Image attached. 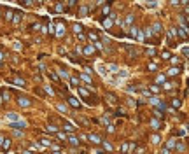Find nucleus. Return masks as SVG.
<instances>
[{"mask_svg":"<svg viewBox=\"0 0 189 154\" xmlns=\"http://www.w3.org/2000/svg\"><path fill=\"white\" fill-rule=\"evenodd\" d=\"M54 35H56V37H63V35H65V23H63L61 19L58 21V28H56Z\"/></svg>","mask_w":189,"mask_h":154,"instance_id":"nucleus-1","label":"nucleus"},{"mask_svg":"<svg viewBox=\"0 0 189 154\" xmlns=\"http://www.w3.org/2000/svg\"><path fill=\"white\" fill-rule=\"evenodd\" d=\"M88 140H89V142H93V144H102V142H103V140H102V138L98 137L96 133H89V135H88Z\"/></svg>","mask_w":189,"mask_h":154,"instance_id":"nucleus-2","label":"nucleus"},{"mask_svg":"<svg viewBox=\"0 0 189 154\" xmlns=\"http://www.w3.org/2000/svg\"><path fill=\"white\" fill-rule=\"evenodd\" d=\"M177 33H179V37L180 39H184V40H187L189 39V33H187V28H179V30H177Z\"/></svg>","mask_w":189,"mask_h":154,"instance_id":"nucleus-3","label":"nucleus"},{"mask_svg":"<svg viewBox=\"0 0 189 154\" xmlns=\"http://www.w3.org/2000/svg\"><path fill=\"white\" fill-rule=\"evenodd\" d=\"M18 103H19L21 107H30V105H32V102H30L26 96H19V98H18Z\"/></svg>","mask_w":189,"mask_h":154,"instance_id":"nucleus-4","label":"nucleus"},{"mask_svg":"<svg viewBox=\"0 0 189 154\" xmlns=\"http://www.w3.org/2000/svg\"><path fill=\"white\" fill-rule=\"evenodd\" d=\"M79 77H81V81H84V82H86L89 88H93V81H91V77H89L88 74H81Z\"/></svg>","mask_w":189,"mask_h":154,"instance_id":"nucleus-5","label":"nucleus"},{"mask_svg":"<svg viewBox=\"0 0 189 154\" xmlns=\"http://www.w3.org/2000/svg\"><path fill=\"white\" fill-rule=\"evenodd\" d=\"M11 128H14V130H21V128H26V123H25V121H18V123H11Z\"/></svg>","mask_w":189,"mask_h":154,"instance_id":"nucleus-6","label":"nucleus"},{"mask_svg":"<svg viewBox=\"0 0 189 154\" xmlns=\"http://www.w3.org/2000/svg\"><path fill=\"white\" fill-rule=\"evenodd\" d=\"M5 117H7V119H9L11 123H18V121H19V116H18L16 112H9Z\"/></svg>","mask_w":189,"mask_h":154,"instance_id":"nucleus-7","label":"nucleus"},{"mask_svg":"<svg viewBox=\"0 0 189 154\" xmlns=\"http://www.w3.org/2000/svg\"><path fill=\"white\" fill-rule=\"evenodd\" d=\"M68 103H70L72 107H75V109H79V107H81V102L75 98V96H68Z\"/></svg>","mask_w":189,"mask_h":154,"instance_id":"nucleus-8","label":"nucleus"},{"mask_svg":"<svg viewBox=\"0 0 189 154\" xmlns=\"http://www.w3.org/2000/svg\"><path fill=\"white\" fill-rule=\"evenodd\" d=\"M11 82H14V84H18V86H21V88H25V86H26V82H25V79H19V77H14V79H11Z\"/></svg>","mask_w":189,"mask_h":154,"instance_id":"nucleus-9","label":"nucleus"},{"mask_svg":"<svg viewBox=\"0 0 189 154\" xmlns=\"http://www.w3.org/2000/svg\"><path fill=\"white\" fill-rule=\"evenodd\" d=\"M166 74L172 75V77H173V75H179V74H180V68H179V67H172V68H168V72H166Z\"/></svg>","mask_w":189,"mask_h":154,"instance_id":"nucleus-10","label":"nucleus"},{"mask_svg":"<svg viewBox=\"0 0 189 154\" xmlns=\"http://www.w3.org/2000/svg\"><path fill=\"white\" fill-rule=\"evenodd\" d=\"M21 16H23V14H21L19 11H16V12H14V18H12V23H19V21H21Z\"/></svg>","mask_w":189,"mask_h":154,"instance_id":"nucleus-11","label":"nucleus"},{"mask_svg":"<svg viewBox=\"0 0 189 154\" xmlns=\"http://www.w3.org/2000/svg\"><path fill=\"white\" fill-rule=\"evenodd\" d=\"M68 144H70V145H77V144H79V138L74 137V135H70V137H68Z\"/></svg>","mask_w":189,"mask_h":154,"instance_id":"nucleus-12","label":"nucleus"},{"mask_svg":"<svg viewBox=\"0 0 189 154\" xmlns=\"http://www.w3.org/2000/svg\"><path fill=\"white\" fill-rule=\"evenodd\" d=\"M2 149H4V151H9V149H11V140H9V138H5V140H4Z\"/></svg>","mask_w":189,"mask_h":154,"instance_id":"nucleus-13","label":"nucleus"},{"mask_svg":"<svg viewBox=\"0 0 189 154\" xmlns=\"http://www.w3.org/2000/svg\"><path fill=\"white\" fill-rule=\"evenodd\" d=\"M79 95H81V96H84V98H88V96H89V91H88V89H84V88H81V86H79Z\"/></svg>","mask_w":189,"mask_h":154,"instance_id":"nucleus-14","label":"nucleus"},{"mask_svg":"<svg viewBox=\"0 0 189 154\" xmlns=\"http://www.w3.org/2000/svg\"><path fill=\"white\" fill-rule=\"evenodd\" d=\"M72 28H74V32L77 33V35H79V33H82V26H81L79 23H74V26H72Z\"/></svg>","mask_w":189,"mask_h":154,"instance_id":"nucleus-15","label":"nucleus"},{"mask_svg":"<svg viewBox=\"0 0 189 154\" xmlns=\"http://www.w3.org/2000/svg\"><path fill=\"white\" fill-rule=\"evenodd\" d=\"M172 105H173V109H179L180 105H182V102H180L179 98H173V100H172Z\"/></svg>","mask_w":189,"mask_h":154,"instance_id":"nucleus-16","label":"nucleus"},{"mask_svg":"<svg viewBox=\"0 0 189 154\" xmlns=\"http://www.w3.org/2000/svg\"><path fill=\"white\" fill-rule=\"evenodd\" d=\"M151 126H152L154 130H159V126H161V123L158 121V119H152V121H151Z\"/></svg>","mask_w":189,"mask_h":154,"instance_id":"nucleus-17","label":"nucleus"},{"mask_svg":"<svg viewBox=\"0 0 189 154\" xmlns=\"http://www.w3.org/2000/svg\"><path fill=\"white\" fill-rule=\"evenodd\" d=\"M84 53H86V54H93V53H95V46H86V47H84Z\"/></svg>","mask_w":189,"mask_h":154,"instance_id":"nucleus-18","label":"nucleus"},{"mask_svg":"<svg viewBox=\"0 0 189 154\" xmlns=\"http://www.w3.org/2000/svg\"><path fill=\"white\" fill-rule=\"evenodd\" d=\"M151 142H152V144H159L161 142V137L159 135H152V137H151Z\"/></svg>","mask_w":189,"mask_h":154,"instance_id":"nucleus-19","label":"nucleus"},{"mask_svg":"<svg viewBox=\"0 0 189 154\" xmlns=\"http://www.w3.org/2000/svg\"><path fill=\"white\" fill-rule=\"evenodd\" d=\"M39 142H40V144L44 145V147H47V145H49V147H51V145H53V144H51V140H47V138H40Z\"/></svg>","mask_w":189,"mask_h":154,"instance_id":"nucleus-20","label":"nucleus"},{"mask_svg":"<svg viewBox=\"0 0 189 154\" xmlns=\"http://www.w3.org/2000/svg\"><path fill=\"white\" fill-rule=\"evenodd\" d=\"M54 11H56V12H63V11H65V5H63V4H56V5H54Z\"/></svg>","mask_w":189,"mask_h":154,"instance_id":"nucleus-21","label":"nucleus"},{"mask_svg":"<svg viewBox=\"0 0 189 154\" xmlns=\"http://www.w3.org/2000/svg\"><path fill=\"white\" fill-rule=\"evenodd\" d=\"M5 18H7V21H12V18H14V11L9 9V11L5 12Z\"/></svg>","mask_w":189,"mask_h":154,"instance_id":"nucleus-22","label":"nucleus"},{"mask_svg":"<svg viewBox=\"0 0 189 154\" xmlns=\"http://www.w3.org/2000/svg\"><path fill=\"white\" fill-rule=\"evenodd\" d=\"M103 26H105V28H110V26H112V19H110V18H105V19H103Z\"/></svg>","mask_w":189,"mask_h":154,"instance_id":"nucleus-23","label":"nucleus"},{"mask_svg":"<svg viewBox=\"0 0 189 154\" xmlns=\"http://www.w3.org/2000/svg\"><path fill=\"white\" fill-rule=\"evenodd\" d=\"M63 128H65V131H74L75 128H74V124H70V123H65L63 124Z\"/></svg>","mask_w":189,"mask_h":154,"instance_id":"nucleus-24","label":"nucleus"},{"mask_svg":"<svg viewBox=\"0 0 189 154\" xmlns=\"http://www.w3.org/2000/svg\"><path fill=\"white\" fill-rule=\"evenodd\" d=\"M86 14H88V7H86V5H82L81 9H79V16H86Z\"/></svg>","mask_w":189,"mask_h":154,"instance_id":"nucleus-25","label":"nucleus"},{"mask_svg":"<svg viewBox=\"0 0 189 154\" xmlns=\"http://www.w3.org/2000/svg\"><path fill=\"white\" fill-rule=\"evenodd\" d=\"M131 23H133V14H128L124 19V25H131Z\"/></svg>","mask_w":189,"mask_h":154,"instance_id":"nucleus-26","label":"nucleus"},{"mask_svg":"<svg viewBox=\"0 0 189 154\" xmlns=\"http://www.w3.org/2000/svg\"><path fill=\"white\" fill-rule=\"evenodd\" d=\"M175 145H177V144H175V140H168V142H166V149H170V151H172L173 147H175Z\"/></svg>","mask_w":189,"mask_h":154,"instance_id":"nucleus-27","label":"nucleus"},{"mask_svg":"<svg viewBox=\"0 0 189 154\" xmlns=\"http://www.w3.org/2000/svg\"><path fill=\"white\" fill-rule=\"evenodd\" d=\"M46 130L49 131V133H58V128H56V126H53V124H49V126H47Z\"/></svg>","mask_w":189,"mask_h":154,"instance_id":"nucleus-28","label":"nucleus"},{"mask_svg":"<svg viewBox=\"0 0 189 154\" xmlns=\"http://www.w3.org/2000/svg\"><path fill=\"white\" fill-rule=\"evenodd\" d=\"M89 39L91 40H95V44L98 42V33H95V32H89Z\"/></svg>","mask_w":189,"mask_h":154,"instance_id":"nucleus-29","label":"nucleus"},{"mask_svg":"<svg viewBox=\"0 0 189 154\" xmlns=\"http://www.w3.org/2000/svg\"><path fill=\"white\" fill-rule=\"evenodd\" d=\"M152 32H154V33H159V32H161V25H159V23H156V25L152 26Z\"/></svg>","mask_w":189,"mask_h":154,"instance_id":"nucleus-30","label":"nucleus"},{"mask_svg":"<svg viewBox=\"0 0 189 154\" xmlns=\"http://www.w3.org/2000/svg\"><path fill=\"white\" fill-rule=\"evenodd\" d=\"M47 32H49V33H54V32H56V28H54V25H53V23L47 25Z\"/></svg>","mask_w":189,"mask_h":154,"instance_id":"nucleus-31","label":"nucleus"},{"mask_svg":"<svg viewBox=\"0 0 189 154\" xmlns=\"http://www.w3.org/2000/svg\"><path fill=\"white\" fill-rule=\"evenodd\" d=\"M173 86H175L173 82H165V84H163V89H172Z\"/></svg>","mask_w":189,"mask_h":154,"instance_id":"nucleus-32","label":"nucleus"},{"mask_svg":"<svg viewBox=\"0 0 189 154\" xmlns=\"http://www.w3.org/2000/svg\"><path fill=\"white\" fill-rule=\"evenodd\" d=\"M58 138L60 140H68V137H67L65 133H61V131H58Z\"/></svg>","mask_w":189,"mask_h":154,"instance_id":"nucleus-33","label":"nucleus"},{"mask_svg":"<svg viewBox=\"0 0 189 154\" xmlns=\"http://www.w3.org/2000/svg\"><path fill=\"white\" fill-rule=\"evenodd\" d=\"M109 11H110V5H107V4H105V5L102 7V12H103V14H109Z\"/></svg>","mask_w":189,"mask_h":154,"instance_id":"nucleus-34","label":"nucleus"},{"mask_svg":"<svg viewBox=\"0 0 189 154\" xmlns=\"http://www.w3.org/2000/svg\"><path fill=\"white\" fill-rule=\"evenodd\" d=\"M32 151H40L42 149V145H39V144H32V147H30Z\"/></svg>","mask_w":189,"mask_h":154,"instance_id":"nucleus-35","label":"nucleus"},{"mask_svg":"<svg viewBox=\"0 0 189 154\" xmlns=\"http://www.w3.org/2000/svg\"><path fill=\"white\" fill-rule=\"evenodd\" d=\"M102 144H103V147H105V151H109V152L112 151V145H110L109 142H102Z\"/></svg>","mask_w":189,"mask_h":154,"instance_id":"nucleus-36","label":"nucleus"},{"mask_svg":"<svg viewBox=\"0 0 189 154\" xmlns=\"http://www.w3.org/2000/svg\"><path fill=\"white\" fill-rule=\"evenodd\" d=\"M151 91H152V93H159L161 88H159V86H151Z\"/></svg>","mask_w":189,"mask_h":154,"instance_id":"nucleus-37","label":"nucleus"},{"mask_svg":"<svg viewBox=\"0 0 189 154\" xmlns=\"http://www.w3.org/2000/svg\"><path fill=\"white\" fill-rule=\"evenodd\" d=\"M60 75H61V77H65V79H70L68 72H65V70H60Z\"/></svg>","mask_w":189,"mask_h":154,"instance_id":"nucleus-38","label":"nucleus"},{"mask_svg":"<svg viewBox=\"0 0 189 154\" xmlns=\"http://www.w3.org/2000/svg\"><path fill=\"white\" fill-rule=\"evenodd\" d=\"M70 82H72V86H77L79 84V79L77 77H70Z\"/></svg>","mask_w":189,"mask_h":154,"instance_id":"nucleus-39","label":"nucleus"},{"mask_svg":"<svg viewBox=\"0 0 189 154\" xmlns=\"http://www.w3.org/2000/svg\"><path fill=\"white\" fill-rule=\"evenodd\" d=\"M44 89H46V93H47V95H54V91H53V88H49V86H44Z\"/></svg>","mask_w":189,"mask_h":154,"instance_id":"nucleus-40","label":"nucleus"},{"mask_svg":"<svg viewBox=\"0 0 189 154\" xmlns=\"http://www.w3.org/2000/svg\"><path fill=\"white\" fill-rule=\"evenodd\" d=\"M77 121H79L81 124H84V126H88V124H89V123H88V119H84V117H79Z\"/></svg>","mask_w":189,"mask_h":154,"instance_id":"nucleus-41","label":"nucleus"},{"mask_svg":"<svg viewBox=\"0 0 189 154\" xmlns=\"http://www.w3.org/2000/svg\"><path fill=\"white\" fill-rule=\"evenodd\" d=\"M161 56H163V60H170V58H172V56H170V53H168V51H165V53H163Z\"/></svg>","mask_w":189,"mask_h":154,"instance_id":"nucleus-42","label":"nucleus"},{"mask_svg":"<svg viewBox=\"0 0 189 154\" xmlns=\"http://www.w3.org/2000/svg\"><path fill=\"white\" fill-rule=\"evenodd\" d=\"M107 100L110 102V103H114V102H116V96H114V95H107Z\"/></svg>","mask_w":189,"mask_h":154,"instance_id":"nucleus-43","label":"nucleus"},{"mask_svg":"<svg viewBox=\"0 0 189 154\" xmlns=\"http://www.w3.org/2000/svg\"><path fill=\"white\" fill-rule=\"evenodd\" d=\"M128 149H130V145H128V144H123V145H121V152H126Z\"/></svg>","mask_w":189,"mask_h":154,"instance_id":"nucleus-44","label":"nucleus"},{"mask_svg":"<svg viewBox=\"0 0 189 154\" xmlns=\"http://www.w3.org/2000/svg\"><path fill=\"white\" fill-rule=\"evenodd\" d=\"M58 110L65 114V112H67V107H65V105H61V103H60V105H58Z\"/></svg>","mask_w":189,"mask_h":154,"instance_id":"nucleus-45","label":"nucleus"},{"mask_svg":"<svg viewBox=\"0 0 189 154\" xmlns=\"http://www.w3.org/2000/svg\"><path fill=\"white\" fill-rule=\"evenodd\" d=\"M147 68H149V70H158V65H156V63H149Z\"/></svg>","mask_w":189,"mask_h":154,"instance_id":"nucleus-46","label":"nucleus"},{"mask_svg":"<svg viewBox=\"0 0 189 154\" xmlns=\"http://www.w3.org/2000/svg\"><path fill=\"white\" fill-rule=\"evenodd\" d=\"M147 54H149V56H154V54H156V49H152V47L147 49Z\"/></svg>","mask_w":189,"mask_h":154,"instance_id":"nucleus-47","label":"nucleus"},{"mask_svg":"<svg viewBox=\"0 0 189 154\" xmlns=\"http://www.w3.org/2000/svg\"><path fill=\"white\" fill-rule=\"evenodd\" d=\"M98 70H100V74H102V75L107 74V72H105V67H103V65H100V67H98Z\"/></svg>","mask_w":189,"mask_h":154,"instance_id":"nucleus-48","label":"nucleus"},{"mask_svg":"<svg viewBox=\"0 0 189 154\" xmlns=\"http://www.w3.org/2000/svg\"><path fill=\"white\" fill-rule=\"evenodd\" d=\"M49 77H51L53 81H60V77H58L56 74H53V72H51V74H49Z\"/></svg>","mask_w":189,"mask_h":154,"instance_id":"nucleus-49","label":"nucleus"},{"mask_svg":"<svg viewBox=\"0 0 189 154\" xmlns=\"http://www.w3.org/2000/svg\"><path fill=\"white\" fill-rule=\"evenodd\" d=\"M156 81H158V82H163V84H165V75H158Z\"/></svg>","mask_w":189,"mask_h":154,"instance_id":"nucleus-50","label":"nucleus"},{"mask_svg":"<svg viewBox=\"0 0 189 154\" xmlns=\"http://www.w3.org/2000/svg\"><path fill=\"white\" fill-rule=\"evenodd\" d=\"M179 61H180V60H179V58H177V56H172V63H175V65H177Z\"/></svg>","mask_w":189,"mask_h":154,"instance_id":"nucleus-51","label":"nucleus"},{"mask_svg":"<svg viewBox=\"0 0 189 154\" xmlns=\"http://www.w3.org/2000/svg\"><path fill=\"white\" fill-rule=\"evenodd\" d=\"M2 98H4V100H9V93L4 91V93H2Z\"/></svg>","mask_w":189,"mask_h":154,"instance_id":"nucleus-52","label":"nucleus"},{"mask_svg":"<svg viewBox=\"0 0 189 154\" xmlns=\"http://www.w3.org/2000/svg\"><path fill=\"white\" fill-rule=\"evenodd\" d=\"M175 147H177L179 151H184V144H177V145H175Z\"/></svg>","mask_w":189,"mask_h":154,"instance_id":"nucleus-53","label":"nucleus"},{"mask_svg":"<svg viewBox=\"0 0 189 154\" xmlns=\"http://www.w3.org/2000/svg\"><path fill=\"white\" fill-rule=\"evenodd\" d=\"M109 70H112V72H116V70H117V67H116V65H109Z\"/></svg>","mask_w":189,"mask_h":154,"instance_id":"nucleus-54","label":"nucleus"},{"mask_svg":"<svg viewBox=\"0 0 189 154\" xmlns=\"http://www.w3.org/2000/svg\"><path fill=\"white\" fill-rule=\"evenodd\" d=\"M154 116H156V117H163V114H161L159 110H154Z\"/></svg>","mask_w":189,"mask_h":154,"instance_id":"nucleus-55","label":"nucleus"},{"mask_svg":"<svg viewBox=\"0 0 189 154\" xmlns=\"http://www.w3.org/2000/svg\"><path fill=\"white\" fill-rule=\"evenodd\" d=\"M161 154H170V149H166V147H165V149L161 151Z\"/></svg>","mask_w":189,"mask_h":154,"instance_id":"nucleus-56","label":"nucleus"},{"mask_svg":"<svg viewBox=\"0 0 189 154\" xmlns=\"http://www.w3.org/2000/svg\"><path fill=\"white\" fill-rule=\"evenodd\" d=\"M4 140H5V138H4V137H0V147H2V144H4Z\"/></svg>","mask_w":189,"mask_h":154,"instance_id":"nucleus-57","label":"nucleus"},{"mask_svg":"<svg viewBox=\"0 0 189 154\" xmlns=\"http://www.w3.org/2000/svg\"><path fill=\"white\" fill-rule=\"evenodd\" d=\"M93 154H102V151H96V152H95V151H93Z\"/></svg>","mask_w":189,"mask_h":154,"instance_id":"nucleus-58","label":"nucleus"},{"mask_svg":"<svg viewBox=\"0 0 189 154\" xmlns=\"http://www.w3.org/2000/svg\"><path fill=\"white\" fill-rule=\"evenodd\" d=\"M2 60H4V54H2V53H0V61H2Z\"/></svg>","mask_w":189,"mask_h":154,"instance_id":"nucleus-59","label":"nucleus"},{"mask_svg":"<svg viewBox=\"0 0 189 154\" xmlns=\"http://www.w3.org/2000/svg\"><path fill=\"white\" fill-rule=\"evenodd\" d=\"M23 154H32V152H30V151H25V152H23Z\"/></svg>","mask_w":189,"mask_h":154,"instance_id":"nucleus-60","label":"nucleus"},{"mask_svg":"<svg viewBox=\"0 0 189 154\" xmlns=\"http://www.w3.org/2000/svg\"><path fill=\"white\" fill-rule=\"evenodd\" d=\"M54 154H61V152H54Z\"/></svg>","mask_w":189,"mask_h":154,"instance_id":"nucleus-61","label":"nucleus"},{"mask_svg":"<svg viewBox=\"0 0 189 154\" xmlns=\"http://www.w3.org/2000/svg\"><path fill=\"white\" fill-rule=\"evenodd\" d=\"M121 154H126V152H121Z\"/></svg>","mask_w":189,"mask_h":154,"instance_id":"nucleus-62","label":"nucleus"}]
</instances>
